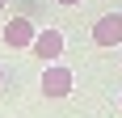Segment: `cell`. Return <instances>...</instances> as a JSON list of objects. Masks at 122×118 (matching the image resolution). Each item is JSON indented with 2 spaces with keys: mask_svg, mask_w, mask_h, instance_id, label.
<instances>
[{
  "mask_svg": "<svg viewBox=\"0 0 122 118\" xmlns=\"http://www.w3.org/2000/svg\"><path fill=\"white\" fill-rule=\"evenodd\" d=\"M67 93H72V68L46 63V72H42V97L59 101V97H67Z\"/></svg>",
  "mask_w": 122,
  "mask_h": 118,
  "instance_id": "obj_1",
  "label": "cell"
},
{
  "mask_svg": "<svg viewBox=\"0 0 122 118\" xmlns=\"http://www.w3.org/2000/svg\"><path fill=\"white\" fill-rule=\"evenodd\" d=\"M38 38V25L30 21V17H13V21H4V47L13 51H30Z\"/></svg>",
  "mask_w": 122,
  "mask_h": 118,
  "instance_id": "obj_2",
  "label": "cell"
},
{
  "mask_svg": "<svg viewBox=\"0 0 122 118\" xmlns=\"http://www.w3.org/2000/svg\"><path fill=\"white\" fill-rule=\"evenodd\" d=\"M93 42H97V47H122V17H118V13L97 17V25H93Z\"/></svg>",
  "mask_w": 122,
  "mask_h": 118,
  "instance_id": "obj_3",
  "label": "cell"
},
{
  "mask_svg": "<svg viewBox=\"0 0 122 118\" xmlns=\"http://www.w3.org/2000/svg\"><path fill=\"white\" fill-rule=\"evenodd\" d=\"M30 51H34L42 63H55V59L63 55V34H59V30H38V38H34Z\"/></svg>",
  "mask_w": 122,
  "mask_h": 118,
  "instance_id": "obj_4",
  "label": "cell"
},
{
  "mask_svg": "<svg viewBox=\"0 0 122 118\" xmlns=\"http://www.w3.org/2000/svg\"><path fill=\"white\" fill-rule=\"evenodd\" d=\"M59 4H80V0H59Z\"/></svg>",
  "mask_w": 122,
  "mask_h": 118,
  "instance_id": "obj_5",
  "label": "cell"
},
{
  "mask_svg": "<svg viewBox=\"0 0 122 118\" xmlns=\"http://www.w3.org/2000/svg\"><path fill=\"white\" fill-rule=\"evenodd\" d=\"M0 84H4V72H0Z\"/></svg>",
  "mask_w": 122,
  "mask_h": 118,
  "instance_id": "obj_6",
  "label": "cell"
},
{
  "mask_svg": "<svg viewBox=\"0 0 122 118\" xmlns=\"http://www.w3.org/2000/svg\"><path fill=\"white\" fill-rule=\"evenodd\" d=\"M0 9H4V0H0Z\"/></svg>",
  "mask_w": 122,
  "mask_h": 118,
  "instance_id": "obj_7",
  "label": "cell"
},
{
  "mask_svg": "<svg viewBox=\"0 0 122 118\" xmlns=\"http://www.w3.org/2000/svg\"><path fill=\"white\" fill-rule=\"evenodd\" d=\"M118 106H122V101H118Z\"/></svg>",
  "mask_w": 122,
  "mask_h": 118,
  "instance_id": "obj_8",
  "label": "cell"
}]
</instances>
